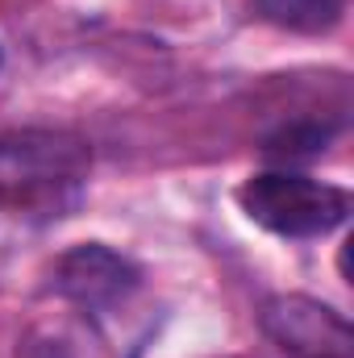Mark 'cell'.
<instances>
[{
	"instance_id": "cell-1",
	"label": "cell",
	"mask_w": 354,
	"mask_h": 358,
	"mask_svg": "<svg viewBox=\"0 0 354 358\" xmlns=\"http://www.w3.org/2000/svg\"><path fill=\"white\" fill-rule=\"evenodd\" d=\"M88 150L50 134L0 138V208L13 217H67L84 196Z\"/></svg>"
},
{
	"instance_id": "cell-2",
	"label": "cell",
	"mask_w": 354,
	"mask_h": 358,
	"mask_svg": "<svg viewBox=\"0 0 354 358\" xmlns=\"http://www.w3.org/2000/svg\"><path fill=\"white\" fill-rule=\"evenodd\" d=\"M242 213L279 238H325L346 225L351 217V192L325 179H313L292 167L259 171L238 187Z\"/></svg>"
},
{
	"instance_id": "cell-3",
	"label": "cell",
	"mask_w": 354,
	"mask_h": 358,
	"mask_svg": "<svg viewBox=\"0 0 354 358\" xmlns=\"http://www.w3.org/2000/svg\"><path fill=\"white\" fill-rule=\"evenodd\" d=\"M138 283H142V271L104 242L71 246L67 255H59V263L50 271L55 296H63L67 304H76L84 313H104V308L129 300L138 292Z\"/></svg>"
},
{
	"instance_id": "cell-4",
	"label": "cell",
	"mask_w": 354,
	"mask_h": 358,
	"mask_svg": "<svg viewBox=\"0 0 354 358\" xmlns=\"http://www.w3.org/2000/svg\"><path fill=\"white\" fill-rule=\"evenodd\" d=\"M263 329L296 358H351V325L338 308L309 296H275L263 308Z\"/></svg>"
},
{
	"instance_id": "cell-5",
	"label": "cell",
	"mask_w": 354,
	"mask_h": 358,
	"mask_svg": "<svg viewBox=\"0 0 354 358\" xmlns=\"http://www.w3.org/2000/svg\"><path fill=\"white\" fill-rule=\"evenodd\" d=\"M259 17L292 34H330L346 17V0H255Z\"/></svg>"
},
{
	"instance_id": "cell-6",
	"label": "cell",
	"mask_w": 354,
	"mask_h": 358,
	"mask_svg": "<svg viewBox=\"0 0 354 358\" xmlns=\"http://www.w3.org/2000/svg\"><path fill=\"white\" fill-rule=\"evenodd\" d=\"M334 138V125H321V121H292V125H283V129H275L271 138H267V159L271 163H283V167H292V163H304V159H317L321 150H325V142Z\"/></svg>"
}]
</instances>
